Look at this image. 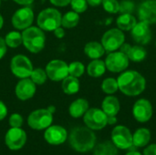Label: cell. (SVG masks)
<instances>
[{
	"mask_svg": "<svg viewBox=\"0 0 156 155\" xmlns=\"http://www.w3.org/2000/svg\"><path fill=\"white\" fill-rule=\"evenodd\" d=\"M119 90L129 97L142 94L146 88L145 78L136 70H124L117 79Z\"/></svg>",
	"mask_w": 156,
	"mask_h": 155,
	"instance_id": "obj_1",
	"label": "cell"
},
{
	"mask_svg": "<svg viewBox=\"0 0 156 155\" xmlns=\"http://www.w3.org/2000/svg\"><path fill=\"white\" fill-rule=\"evenodd\" d=\"M96 136L91 129L86 127H76L69 134L70 146L78 153H87L95 146Z\"/></svg>",
	"mask_w": 156,
	"mask_h": 155,
	"instance_id": "obj_2",
	"label": "cell"
},
{
	"mask_svg": "<svg viewBox=\"0 0 156 155\" xmlns=\"http://www.w3.org/2000/svg\"><path fill=\"white\" fill-rule=\"evenodd\" d=\"M22 40L25 48L31 53H39L46 43V36L44 31L38 26H29L23 30Z\"/></svg>",
	"mask_w": 156,
	"mask_h": 155,
	"instance_id": "obj_3",
	"label": "cell"
},
{
	"mask_svg": "<svg viewBox=\"0 0 156 155\" xmlns=\"http://www.w3.org/2000/svg\"><path fill=\"white\" fill-rule=\"evenodd\" d=\"M61 13L58 9L48 7L38 14L37 18V26L43 31H54L61 26Z\"/></svg>",
	"mask_w": 156,
	"mask_h": 155,
	"instance_id": "obj_4",
	"label": "cell"
},
{
	"mask_svg": "<svg viewBox=\"0 0 156 155\" xmlns=\"http://www.w3.org/2000/svg\"><path fill=\"white\" fill-rule=\"evenodd\" d=\"M10 69L14 76L18 79L29 78L32 70L33 64L30 59L25 55H16L12 58L10 62Z\"/></svg>",
	"mask_w": 156,
	"mask_h": 155,
	"instance_id": "obj_5",
	"label": "cell"
},
{
	"mask_svg": "<svg viewBox=\"0 0 156 155\" xmlns=\"http://www.w3.org/2000/svg\"><path fill=\"white\" fill-rule=\"evenodd\" d=\"M53 122V114L48 109H38L32 111L27 118V124L30 128L41 131L48 128Z\"/></svg>",
	"mask_w": 156,
	"mask_h": 155,
	"instance_id": "obj_6",
	"label": "cell"
},
{
	"mask_svg": "<svg viewBox=\"0 0 156 155\" xmlns=\"http://www.w3.org/2000/svg\"><path fill=\"white\" fill-rule=\"evenodd\" d=\"M125 42V36L123 31L117 28H111L107 30L101 37V45L105 51L113 52L118 50Z\"/></svg>",
	"mask_w": 156,
	"mask_h": 155,
	"instance_id": "obj_7",
	"label": "cell"
},
{
	"mask_svg": "<svg viewBox=\"0 0 156 155\" xmlns=\"http://www.w3.org/2000/svg\"><path fill=\"white\" fill-rule=\"evenodd\" d=\"M106 69L113 73H122L127 69L130 64V59L126 54L122 51L110 52L105 59Z\"/></svg>",
	"mask_w": 156,
	"mask_h": 155,
	"instance_id": "obj_8",
	"label": "cell"
},
{
	"mask_svg": "<svg viewBox=\"0 0 156 155\" xmlns=\"http://www.w3.org/2000/svg\"><path fill=\"white\" fill-rule=\"evenodd\" d=\"M83 121L86 126L92 131H98L103 129L107 125L108 116L102 110L97 108L89 109L83 115Z\"/></svg>",
	"mask_w": 156,
	"mask_h": 155,
	"instance_id": "obj_9",
	"label": "cell"
},
{
	"mask_svg": "<svg viewBox=\"0 0 156 155\" xmlns=\"http://www.w3.org/2000/svg\"><path fill=\"white\" fill-rule=\"evenodd\" d=\"M48 78L52 81H62L69 76V65L61 59H53L49 61L45 69Z\"/></svg>",
	"mask_w": 156,
	"mask_h": 155,
	"instance_id": "obj_10",
	"label": "cell"
},
{
	"mask_svg": "<svg viewBox=\"0 0 156 155\" xmlns=\"http://www.w3.org/2000/svg\"><path fill=\"white\" fill-rule=\"evenodd\" d=\"M34 21V12L29 6L17 9L12 16V26L18 30H24L31 26Z\"/></svg>",
	"mask_w": 156,
	"mask_h": 155,
	"instance_id": "obj_11",
	"label": "cell"
},
{
	"mask_svg": "<svg viewBox=\"0 0 156 155\" xmlns=\"http://www.w3.org/2000/svg\"><path fill=\"white\" fill-rule=\"evenodd\" d=\"M112 143L119 149H128L133 146V134L130 130L123 126H116L112 132Z\"/></svg>",
	"mask_w": 156,
	"mask_h": 155,
	"instance_id": "obj_12",
	"label": "cell"
},
{
	"mask_svg": "<svg viewBox=\"0 0 156 155\" xmlns=\"http://www.w3.org/2000/svg\"><path fill=\"white\" fill-rule=\"evenodd\" d=\"M27 142V134L21 128H12L7 131L5 137V145L13 151L21 149Z\"/></svg>",
	"mask_w": 156,
	"mask_h": 155,
	"instance_id": "obj_13",
	"label": "cell"
},
{
	"mask_svg": "<svg viewBox=\"0 0 156 155\" xmlns=\"http://www.w3.org/2000/svg\"><path fill=\"white\" fill-rule=\"evenodd\" d=\"M131 36L133 40L138 45H147L152 40V31L150 25L144 21L137 22L131 30Z\"/></svg>",
	"mask_w": 156,
	"mask_h": 155,
	"instance_id": "obj_14",
	"label": "cell"
},
{
	"mask_svg": "<svg viewBox=\"0 0 156 155\" xmlns=\"http://www.w3.org/2000/svg\"><path fill=\"white\" fill-rule=\"evenodd\" d=\"M133 115L139 122H147L153 116L152 103L146 99L138 100L133 107Z\"/></svg>",
	"mask_w": 156,
	"mask_h": 155,
	"instance_id": "obj_15",
	"label": "cell"
},
{
	"mask_svg": "<svg viewBox=\"0 0 156 155\" xmlns=\"http://www.w3.org/2000/svg\"><path fill=\"white\" fill-rule=\"evenodd\" d=\"M140 21L148 25L156 24V0H146L143 2L137 10Z\"/></svg>",
	"mask_w": 156,
	"mask_h": 155,
	"instance_id": "obj_16",
	"label": "cell"
},
{
	"mask_svg": "<svg viewBox=\"0 0 156 155\" xmlns=\"http://www.w3.org/2000/svg\"><path fill=\"white\" fill-rule=\"evenodd\" d=\"M15 93L20 100H27L35 95L36 84L30 78L21 79L16 86Z\"/></svg>",
	"mask_w": 156,
	"mask_h": 155,
	"instance_id": "obj_17",
	"label": "cell"
},
{
	"mask_svg": "<svg viewBox=\"0 0 156 155\" xmlns=\"http://www.w3.org/2000/svg\"><path fill=\"white\" fill-rule=\"evenodd\" d=\"M68 137L67 131L58 125H53L47 128L44 138L51 145H59L62 144Z\"/></svg>",
	"mask_w": 156,
	"mask_h": 155,
	"instance_id": "obj_18",
	"label": "cell"
},
{
	"mask_svg": "<svg viewBox=\"0 0 156 155\" xmlns=\"http://www.w3.org/2000/svg\"><path fill=\"white\" fill-rule=\"evenodd\" d=\"M121 109L120 101L115 96H107L101 103V110L107 116H116Z\"/></svg>",
	"mask_w": 156,
	"mask_h": 155,
	"instance_id": "obj_19",
	"label": "cell"
},
{
	"mask_svg": "<svg viewBox=\"0 0 156 155\" xmlns=\"http://www.w3.org/2000/svg\"><path fill=\"white\" fill-rule=\"evenodd\" d=\"M105 52L106 51L103 46L101 45V43L97 42V41L88 42L84 47V53L90 59L101 58L105 54Z\"/></svg>",
	"mask_w": 156,
	"mask_h": 155,
	"instance_id": "obj_20",
	"label": "cell"
},
{
	"mask_svg": "<svg viewBox=\"0 0 156 155\" xmlns=\"http://www.w3.org/2000/svg\"><path fill=\"white\" fill-rule=\"evenodd\" d=\"M89 110V102L85 99H77L74 100L69 108V111L71 117L80 118Z\"/></svg>",
	"mask_w": 156,
	"mask_h": 155,
	"instance_id": "obj_21",
	"label": "cell"
},
{
	"mask_svg": "<svg viewBox=\"0 0 156 155\" xmlns=\"http://www.w3.org/2000/svg\"><path fill=\"white\" fill-rule=\"evenodd\" d=\"M106 69V65L103 60L100 58L92 59L87 67V73L92 78H100L105 73Z\"/></svg>",
	"mask_w": 156,
	"mask_h": 155,
	"instance_id": "obj_22",
	"label": "cell"
},
{
	"mask_svg": "<svg viewBox=\"0 0 156 155\" xmlns=\"http://www.w3.org/2000/svg\"><path fill=\"white\" fill-rule=\"evenodd\" d=\"M61 88L65 94L73 95V94H76L77 92H79L80 88V83L78 78L69 75L62 80Z\"/></svg>",
	"mask_w": 156,
	"mask_h": 155,
	"instance_id": "obj_23",
	"label": "cell"
},
{
	"mask_svg": "<svg viewBox=\"0 0 156 155\" xmlns=\"http://www.w3.org/2000/svg\"><path fill=\"white\" fill-rule=\"evenodd\" d=\"M151 140V132L146 128L138 129L133 135V145L136 147H144L146 146Z\"/></svg>",
	"mask_w": 156,
	"mask_h": 155,
	"instance_id": "obj_24",
	"label": "cell"
},
{
	"mask_svg": "<svg viewBox=\"0 0 156 155\" xmlns=\"http://www.w3.org/2000/svg\"><path fill=\"white\" fill-rule=\"evenodd\" d=\"M137 19L133 14H122L116 19V24L122 31H131L136 25Z\"/></svg>",
	"mask_w": 156,
	"mask_h": 155,
	"instance_id": "obj_25",
	"label": "cell"
},
{
	"mask_svg": "<svg viewBox=\"0 0 156 155\" xmlns=\"http://www.w3.org/2000/svg\"><path fill=\"white\" fill-rule=\"evenodd\" d=\"M127 57L133 62H142L147 57V51L142 45H134L132 46L129 52L127 53Z\"/></svg>",
	"mask_w": 156,
	"mask_h": 155,
	"instance_id": "obj_26",
	"label": "cell"
},
{
	"mask_svg": "<svg viewBox=\"0 0 156 155\" xmlns=\"http://www.w3.org/2000/svg\"><path fill=\"white\" fill-rule=\"evenodd\" d=\"M118 154V148L116 145L110 141L103 142L98 144L95 149L93 155H117Z\"/></svg>",
	"mask_w": 156,
	"mask_h": 155,
	"instance_id": "obj_27",
	"label": "cell"
},
{
	"mask_svg": "<svg viewBox=\"0 0 156 155\" xmlns=\"http://www.w3.org/2000/svg\"><path fill=\"white\" fill-rule=\"evenodd\" d=\"M80 22V15L76 12L69 11L61 18V26L64 28H73L77 26Z\"/></svg>",
	"mask_w": 156,
	"mask_h": 155,
	"instance_id": "obj_28",
	"label": "cell"
},
{
	"mask_svg": "<svg viewBox=\"0 0 156 155\" xmlns=\"http://www.w3.org/2000/svg\"><path fill=\"white\" fill-rule=\"evenodd\" d=\"M5 41L7 47L11 48H16L21 44H23L22 40V33L18 31H11L7 33L5 37Z\"/></svg>",
	"mask_w": 156,
	"mask_h": 155,
	"instance_id": "obj_29",
	"label": "cell"
},
{
	"mask_svg": "<svg viewBox=\"0 0 156 155\" xmlns=\"http://www.w3.org/2000/svg\"><path fill=\"white\" fill-rule=\"evenodd\" d=\"M101 90L105 94H108V95L114 94L119 90L117 79H113V78L105 79L101 83Z\"/></svg>",
	"mask_w": 156,
	"mask_h": 155,
	"instance_id": "obj_30",
	"label": "cell"
},
{
	"mask_svg": "<svg viewBox=\"0 0 156 155\" xmlns=\"http://www.w3.org/2000/svg\"><path fill=\"white\" fill-rule=\"evenodd\" d=\"M29 78L36 85H43L47 81L48 75L45 69L41 68H37V69H33Z\"/></svg>",
	"mask_w": 156,
	"mask_h": 155,
	"instance_id": "obj_31",
	"label": "cell"
},
{
	"mask_svg": "<svg viewBox=\"0 0 156 155\" xmlns=\"http://www.w3.org/2000/svg\"><path fill=\"white\" fill-rule=\"evenodd\" d=\"M85 72V66L80 61H73L69 65V75L75 78L81 77Z\"/></svg>",
	"mask_w": 156,
	"mask_h": 155,
	"instance_id": "obj_32",
	"label": "cell"
},
{
	"mask_svg": "<svg viewBox=\"0 0 156 155\" xmlns=\"http://www.w3.org/2000/svg\"><path fill=\"white\" fill-rule=\"evenodd\" d=\"M103 9L109 14H117L120 11V2L118 0H102Z\"/></svg>",
	"mask_w": 156,
	"mask_h": 155,
	"instance_id": "obj_33",
	"label": "cell"
},
{
	"mask_svg": "<svg viewBox=\"0 0 156 155\" xmlns=\"http://www.w3.org/2000/svg\"><path fill=\"white\" fill-rule=\"evenodd\" d=\"M69 5H71L72 10L78 14L84 13L88 9V3L86 0H71Z\"/></svg>",
	"mask_w": 156,
	"mask_h": 155,
	"instance_id": "obj_34",
	"label": "cell"
},
{
	"mask_svg": "<svg viewBox=\"0 0 156 155\" xmlns=\"http://www.w3.org/2000/svg\"><path fill=\"white\" fill-rule=\"evenodd\" d=\"M135 5L132 0H122L120 3V11L122 14H132L134 11Z\"/></svg>",
	"mask_w": 156,
	"mask_h": 155,
	"instance_id": "obj_35",
	"label": "cell"
},
{
	"mask_svg": "<svg viewBox=\"0 0 156 155\" xmlns=\"http://www.w3.org/2000/svg\"><path fill=\"white\" fill-rule=\"evenodd\" d=\"M9 125L12 128H21L23 125V117L18 113H14L9 118Z\"/></svg>",
	"mask_w": 156,
	"mask_h": 155,
	"instance_id": "obj_36",
	"label": "cell"
},
{
	"mask_svg": "<svg viewBox=\"0 0 156 155\" xmlns=\"http://www.w3.org/2000/svg\"><path fill=\"white\" fill-rule=\"evenodd\" d=\"M6 49H7V46L5 44V38L0 37V59H2L4 58V56L5 55Z\"/></svg>",
	"mask_w": 156,
	"mask_h": 155,
	"instance_id": "obj_37",
	"label": "cell"
},
{
	"mask_svg": "<svg viewBox=\"0 0 156 155\" xmlns=\"http://www.w3.org/2000/svg\"><path fill=\"white\" fill-rule=\"evenodd\" d=\"M70 1L71 0H49V2L52 5H54L55 6H60V7L69 5Z\"/></svg>",
	"mask_w": 156,
	"mask_h": 155,
	"instance_id": "obj_38",
	"label": "cell"
},
{
	"mask_svg": "<svg viewBox=\"0 0 156 155\" xmlns=\"http://www.w3.org/2000/svg\"><path fill=\"white\" fill-rule=\"evenodd\" d=\"M7 115V108L5 106V104L0 100V121L4 120Z\"/></svg>",
	"mask_w": 156,
	"mask_h": 155,
	"instance_id": "obj_39",
	"label": "cell"
},
{
	"mask_svg": "<svg viewBox=\"0 0 156 155\" xmlns=\"http://www.w3.org/2000/svg\"><path fill=\"white\" fill-rule=\"evenodd\" d=\"M54 35H55V37H56L57 38H58V39L63 38V37H64V36H65V30H64V27L60 26H58V28H56V29L54 30Z\"/></svg>",
	"mask_w": 156,
	"mask_h": 155,
	"instance_id": "obj_40",
	"label": "cell"
},
{
	"mask_svg": "<svg viewBox=\"0 0 156 155\" xmlns=\"http://www.w3.org/2000/svg\"><path fill=\"white\" fill-rule=\"evenodd\" d=\"M144 155H156V144L149 145L144 152Z\"/></svg>",
	"mask_w": 156,
	"mask_h": 155,
	"instance_id": "obj_41",
	"label": "cell"
},
{
	"mask_svg": "<svg viewBox=\"0 0 156 155\" xmlns=\"http://www.w3.org/2000/svg\"><path fill=\"white\" fill-rule=\"evenodd\" d=\"M131 45L130 44H128V43H123L122 46H121V48H119L120 49V51H122V53H124V54H126L127 55V53L129 52V50H130V48H131Z\"/></svg>",
	"mask_w": 156,
	"mask_h": 155,
	"instance_id": "obj_42",
	"label": "cell"
},
{
	"mask_svg": "<svg viewBox=\"0 0 156 155\" xmlns=\"http://www.w3.org/2000/svg\"><path fill=\"white\" fill-rule=\"evenodd\" d=\"M13 1L15 3L20 5H25V6L29 5H31L34 2V0H13Z\"/></svg>",
	"mask_w": 156,
	"mask_h": 155,
	"instance_id": "obj_43",
	"label": "cell"
},
{
	"mask_svg": "<svg viewBox=\"0 0 156 155\" xmlns=\"http://www.w3.org/2000/svg\"><path fill=\"white\" fill-rule=\"evenodd\" d=\"M88 5H91V6H98L101 4L102 0H86Z\"/></svg>",
	"mask_w": 156,
	"mask_h": 155,
	"instance_id": "obj_44",
	"label": "cell"
},
{
	"mask_svg": "<svg viewBox=\"0 0 156 155\" xmlns=\"http://www.w3.org/2000/svg\"><path fill=\"white\" fill-rule=\"evenodd\" d=\"M117 122V118L116 116H108L107 118V124L109 125H113Z\"/></svg>",
	"mask_w": 156,
	"mask_h": 155,
	"instance_id": "obj_45",
	"label": "cell"
},
{
	"mask_svg": "<svg viewBox=\"0 0 156 155\" xmlns=\"http://www.w3.org/2000/svg\"><path fill=\"white\" fill-rule=\"evenodd\" d=\"M125 155H142V153H139V152H136V151H132V152H130V153H126Z\"/></svg>",
	"mask_w": 156,
	"mask_h": 155,
	"instance_id": "obj_46",
	"label": "cell"
},
{
	"mask_svg": "<svg viewBox=\"0 0 156 155\" xmlns=\"http://www.w3.org/2000/svg\"><path fill=\"white\" fill-rule=\"evenodd\" d=\"M48 111H50L52 114H53V113L56 111V108H55L54 106H49V107L48 108Z\"/></svg>",
	"mask_w": 156,
	"mask_h": 155,
	"instance_id": "obj_47",
	"label": "cell"
},
{
	"mask_svg": "<svg viewBox=\"0 0 156 155\" xmlns=\"http://www.w3.org/2000/svg\"><path fill=\"white\" fill-rule=\"evenodd\" d=\"M3 26H4V18H3L2 15L0 14V29L3 27Z\"/></svg>",
	"mask_w": 156,
	"mask_h": 155,
	"instance_id": "obj_48",
	"label": "cell"
},
{
	"mask_svg": "<svg viewBox=\"0 0 156 155\" xmlns=\"http://www.w3.org/2000/svg\"><path fill=\"white\" fill-rule=\"evenodd\" d=\"M1 2H2V0H0V5H1Z\"/></svg>",
	"mask_w": 156,
	"mask_h": 155,
	"instance_id": "obj_49",
	"label": "cell"
},
{
	"mask_svg": "<svg viewBox=\"0 0 156 155\" xmlns=\"http://www.w3.org/2000/svg\"><path fill=\"white\" fill-rule=\"evenodd\" d=\"M2 1H7V0H2Z\"/></svg>",
	"mask_w": 156,
	"mask_h": 155,
	"instance_id": "obj_50",
	"label": "cell"
},
{
	"mask_svg": "<svg viewBox=\"0 0 156 155\" xmlns=\"http://www.w3.org/2000/svg\"><path fill=\"white\" fill-rule=\"evenodd\" d=\"M155 46H156V41H155Z\"/></svg>",
	"mask_w": 156,
	"mask_h": 155,
	"instance_id": "obj_51",
	"label": "cell"
},
{
	"mask_svg": "<svg viewBox=\"0 0 156 155\" xmlns=\"http://www.w3.org/2000/svg\"><path fill=\"white\" fill-rule=\"evenodd\" d=\"M43 1H44V0H43Z\"/></svg>",
	"mask_w": 156,
	"mask_h": 155,
	"instance_id": "obj_52",
	"label": "cell"
}]
</instances>
